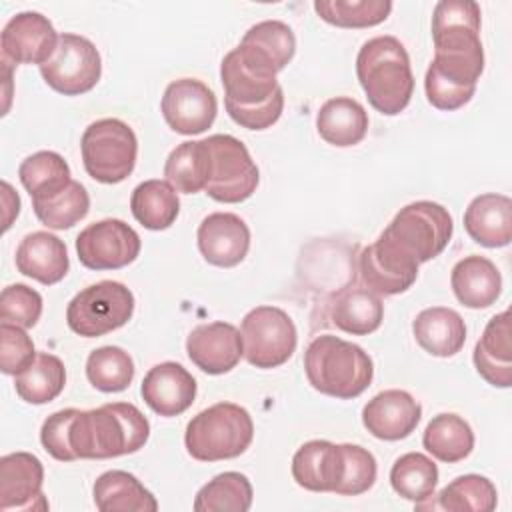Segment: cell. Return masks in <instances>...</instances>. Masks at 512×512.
<instances>
[{
	"mask_svg": "<svg viewBox=\"0 0 512 512\" xmlns=\"http://www.w3.org/2000/svg\"><path fill=\"white\" fill-rule=\"evenodd\" d=\"M148 436V418L130 402H110L92 410H58L40 428L44 450L60 462L134 454L144 448Z\"/></svg>",
	"mask_w": 512,
	"mask_h": 512,
	"instance_id": "cell-1",
	"label": "cell"
},
{
	"mask_svg": "<svg viewBox=\"0 0 512 512\" xmlns=\"http://www.w3.org/2000/svg\"><path fill=\"white\" fill-rule=\"evenodd\" d=\"M480 6L470 0H442L432 12V68L444 80L476 90L484 72Z\"/></svg>",
	"mask_w": 512,
	"mask_h": 512,
	"instance_id": "cell-2",
	"label": "cell"
},
{
	"mask_svg": "<svg viewBox=\"0 0 512 512\" xmlns=\"http://www.w3.org/2000/svg\"><path fill=\"white\" fill-rule=\"evenodd\" d=\"M358 82L374 110L400 114L412 98L414 74L404 44L394 36H376L362 44L356 56Z\"/></svg>",
	"mask_w": 512,
	"mask_h": 512,
	"instance_id": "cell-3",
	"label": "cell"
},
{
	"mask_svg": "<svg viewBox=\"0 0 512 512\" xmlns=\"http://www.w3.org/2000/svg\"><path fill=\"white\" fill-rule=\"evenodd\" d=\"M304 372L316 392L338 400H352L370 386L374 364L358 344L322 334L304 352Z\"/></svg>",
	"mask_w": 512,
	"mask_h": 512,
	"instance_id": "cell-4",
	"label": "cell"
},
{
	"mask_svg": "<svg viewBox=\"0 0 512 512\" xmlns=\"http://www.w3.org/2000/svg\"><path fill=\"white\" fill-rule=\"evenodd\" d=\"M254 438V422L246 408L234 402H218L198 412L186 426V452L198 462L238 458Z\"/></svg>",
	"mask_w": 512,
	"mask_h": 512,
	"instance_id": "cell-5",
	"label": "cell"
},
{
	"mask_svg": "<svg viewBox=\"0 0 512 512\" xmlns=\"http://www.w3.org/2000/svg\"><path fill=\"white\" fill-rule=\"evenodd\" d=\"M80 150L84 170L90 178L102 184H118L126 180L136 166L138 140L126 122L102 118L84 130Z\"/></svg>",
	"mask_w": 512,
	"mask_h": 512,
	"instance_id": "cell-6",
	"label": "cell"
},
{
	"mask_svg": "<svg viewBox=\"0 0 512 512\" xmlns=\"http://www.w3.org/2000/svg\"><path fill=\"white\" fill-rule=\"evenodd\" d=\"M452 232V216L442 204L418 200L400 208L382 234L418 264H424L444 252Z\"/></svg>",
	"mask_w": 512,
	"mask_h": 512,
	"instance_id": "cell-7",
	"label": "cell"
},
{
	"mask_svg": "<svg viewBox=\"0 0 512 512\" xmlns=\"http://www.w3.org/2000/svg\"><path fill=\"white\" fill-rule=\"evenodd\" d=\"M134 314V294L116 280H102L80 290L66 308V322L72 332L84 338H98L122 328Z\"/></svg>",
	"mask_w": 512,
	"mask_h": 512,
	"instance_id": "cell-8",
	"label": "cell"
},
{
	"mask_svg": "<svg viewBox=\"0 0 512 512\" xmlns=\"http://www.w3.org/2000/svg\"><path fill=\"white\" fill-rule=\"evenodd\" d=\"M206 140L210 152V178L204 192L222 204L248 200L260 182V172L242 140L230 134H212Z\"/></svg>",
	"mask_w": 512,
	"mask_h": 512,
	"instance_id": "cell-9",
	"label": "cell"
},
{
	"mask_svg": "<svg viewBox=\"0 0 512 512\" xmlns=\"http://www.w3.org/2000/svg\"><path fill=\"white\" fill-rule=\"evenodd\" d=\"M244 358L248 364L270 370L286 364L296 350L298 332L292 318L278 306H256L240 324Z\"/></svg>",
	"mask_w": 512,
	"mask_h": 512,
	"instance_id": "cell-10",
	"label": "cell"
},
{
	"mask_svg": "<svg viewBox=\"0 0 512 512\" xmlns=\"http://www.w3.org/2000/svg\"><path fill=\"white\" fill-rule=\"evenodd\" d=\"M276 74L278 68L262 50L240 42L220 64L224 100L240 106H258L280 88Z\"/></svg>",
	"mask_w": 512,
	"mask_h": 512,
	"instance_id": "cell-11",
	"label": "cell"
},
{
	"mask_svg": "<svg viewBox=\"0 0 512 512\" xmlns=\"http://www.w3.org/2000/svg\"><path fill=\"white\" fill-rule=\"evenodd\" d=\"M40 74L52 90L64 96L86 94L102 76L100 52L88 38L64 32L54 54L40 66Z\"/></svg>",
	"mask_w": 512,
	"mask_h": 512,
	"instance_id": "cell-12",
	"label": "cell"
},
{
	"mask_svg": "<svg viewBox=\"0 0 512 512\" xmlns=\"http://www.w3.org/2000/svg\"><path fill=\"white\" fill-rule=\"evenodd\" d=\"M142 242L132 226L118 218L88 224L76 238V252L88 270H118L132 264Z\"/></svg>",
	"mask_w": 512,
	"mask_h": 512,
	"instance_id": "cell-13",
	"label": "cell"
},
{
	"mask_svg": "<svg viewBox=\"0 0 512 512\" xmlns=\"http://www.w3.org/2000/svg\"><path fill=\"white\" fill-rule=\"evenodd\" d=\"M418 262L402 252L384 234L376 242L362 248L358 256V272L362 284L378 296H396L406 292L418 278Z\"/></svg>",
	"mask_w": 512,
	"mask_h": 512,
	"instance_id": "cell-14",
	"label": "cell"
},
{
	"mask_svg": "<svg viewBox=\"0 0 512 512\" xmlns=\"http://www.w3.org/2000/svg\"><path fill=\"white\" fill-rule=\"evenodd\" d=\"M166 124L184 136L206 132L218 114L216 94L196 78H180L166 86L162 102Z\"/></svg>",
	"mask_w": 512,
	"mask_h": 512,
	"instance_id": "cell-15",
	"label": "cell"
},
{
	"mask_svg": "<svg viewBox=\"0 0 512 512\" xmlns=\"http://www.w3.org/2000/svg\"><path fill=\"white\" fill-rule=\"evenodd\" d=\"M58 34L52 22L40 12H18L0 34L2 60L10 64L42 66L58 46Z\"/></svg>",
	"mask_w": 512,
	"mask_h": 512,
	"instance_id": "cell-16",
	"label": "cell"
},
{
	"mask_svg": "<svg viewBox=\"0 0 512 512\" xmlns=\"http://www.w3.org/2000/svg\"><path fill=\"white\" fill-rule=\"evenodd\" d=\"M186 354L206 374H226L244 356L240 330L230 322H208L192 328L186 338Z\"/></svg>",
	"mask_w": 512,
	"mask_h": 512,
	"instance_id": "cell-17",
	"label": "cell"
},
{
	"mask_svg": "<svg viewBox=\"0 0 512 512\" xmlns=\"http://www.w3.org/2000/svg\"><path fill=\"white\" fill-rule=\"evenodd\" d=\"M44 466L30 452L0 458V510H46L42 494Z\"/></svg>",
	"mask_w": 512,
	"mask_h": 512,
	"instance_id": "cell-18",
	"label": "cell"
},
{
	"mask_svg": "<svg viewBox=\"0 0 512 512\" xmlns=\"http://www.w3.org/2000/svg\"><path fill=\"white\" fill-rule=\"evenodd\" d=\"M202 258L218 268L238 266L250 250V228L232 212L208 214L196 232Z\"/></svg>",
	"mask_w": 512,
	"mask_h": 512,
	"instance_id": "cell-19",
	"label": "cell"
},
{
	"mask_svg": "<svg viewBox=\"0 0 512 512\" xmlns=\"http://www.w3.org/2000/svg\"><path fill=\"white\" fill-rule=\"evenodd\" d=\"M422 418L420 402L406 390L378 392L362 408L364 428L378 440H402L408 438Z\"/></svg>",
	"mask_w": 512,
	"mask_h": 512,
	"instance_id": "cell-20",
	"label": "cell"
},
{
	"mask_svg": "<svg viewBox=\"0 0 512 512\" xmlns=\"http://www.w3.org/2000/svg\"><path fill=\"white\" fill-rule=\"evenodd\" d=\"M194 376L178 362H160L152 366L140 386L142 400L158 416L172 418L186 412L196 398Z\"/></svg>",
	"mask_w": 512,
	"mask_h": 512,
	"instance_id": "cell-21",
	"label": "cell"
},
{
	"mask_svg": "<svg viewBox=\"0 0 512 512\" xmlns=\"http://www.w3.org/2000/svg\"><path fill=\"white\" fill-rule=\"evenodd\" d=\"M16 268L44 286L58 284L70 270L66 244L50 232H30L16 248Z\"/></svg>",
	"mask_w": 512,
	"mask_h": 512,
	"instance_id": "cell-22",
	"label": "cell"
},
{
	"mask_svg": "<svg viewBox=\"0 0 512 512\" xmlns=\"http://www.w3.org/2000/svg\"><path fill=\"white\" fill-rule=\"evenodd\" d=\"M510 312L492 316L474 346L476 372L496 388L512 386V336Z\"/></svg>",
	"mask_w": 512,
	"mask_h": 512,
	"instance_id": "cell-23",
	"label": "cell"
},
{
	"mask_svg": "<svg viewBox=\"0 0 512 512\" xmlns=\"http://www.w3.org/2000/svg\"><path fill=\"white\" fill-rule=\"evenodd\" d=\"M464 230L484 248H502L512 240V200L488 192L476 196L464 212Z\"/></svg>",
	"mask_w": 512,
	"mask_h": 512,
	"instance_id": "cell-24",
	"label": "cell"
},
{
	"mask_svg": "<svg viewBox=\"0 0 512 512\" xmlns=\"http://www.w3.org/2000/svg\"><path fill=\"white\" fill-rule=\"evenodd\" d=\"M294 482L310 492H334L342 478V448L328 440L304 442L292 458Z\"/></svg>",
	"mask_w": 512,
	"mask_h": 512,
	"instance_id": "cell-25",
	"label": "cell"
},
{
	"mask_svg": "<svg viewBox=\"0 0 512 512\" xmlns=\"http://www.w3.org/2000/svg\"><path fill=\"white\" fill-rule=\"evenodd\" d=\"M450 286L458 302L466 308H488L502 294V276L486 256H466L458 260L450 274Z\"/></svg>",
	"mask_w": 512,
	"mask_h": 512,
	"instance_id": "cell-26",
	"label": "cell"
},
{
	"mask_svg": "<svg viewBox=\"0 0 512 512\" xmlns=\"http://www.w3.org/2000/svg\"><path fill=\"white\" fill-rule=\"evenodd\" d=\"M418 346L438 358L454 356L466 342V324L462 316L446 306H432L418 312L412 322Z\"/></svg>",
	"mask_w": 512,
	"mask_h": 512,
	"instance_id": "cell-27",
	"label": "cell"
},
{
	"mask_svg": "<svg viewBox=\"0 0 512 512\" xmlns=\"http://www.w3.org/2000/svg\"><path fill=\"white\" fill-rule=\"evenodd\" d=\"M332 324L352 336H366L380 328L384 320L382 296L366 286L342 288L330 304Z\"/></svg>",
	"mask_w": 512,
	"mask_h": 512,
	"instance_id": "cell-28",
	"label": "cell"
},
{
	"mask_svg": "<svg viewBox=\"0 0 512 512\" xmlns=\"http://www.w3.org/2000/svg\"><path fill=\"white\" fill-rule=\"evenodd\" d=\"M316 130L320 138L332 146H356L368 132V112L354 98H330L316 114Z\"/></svg>",
	"mask_w": 512,
	"mask_h": 512,
	"instance_id": "cell-29",
	"label": "cell"
},
{
	"mask_svg": "<svg viewBox=\"0 0 512 512\" xmlns=\"http://www.w3.org/2000/svg\"><path fill=\"white\" fill-rule=\"evenodd\" d=\"M94 504L100 512H156L158 502L150 490L130 472L108 470L92 486Z\"/></svg>",
	"mask_w": 512,
	"mask_h": 512,
	"instance_id": "cell-30",
	"label": "cell"
},
{
	"mask_svg": "<svg viewBox=\"0 0 512 512\" xmlns=\"http://www.w3.org/2000/svg\"><path fill=\"white\" fill-rule=\"evenodd\" d=\"M422 444L436 460L456 464L470 456L474 448V432L462 416L442 412L428 422Z\"/></svg>",
	"mask_w": 512,
	"mask_h": 512,
	"instance_id": "cell-31",
	"label": "cell"
},
{
	"mask_svg": "<svg viewBox=\"0 0 512 512\" xmlns=\"http://www.w3.org/2000/svg\"><path fill=\"white\" fill-rule=\"evenodd\" d=\"M130 210L134 218L148 230L170 228L180 212L176 190L166 180H144L130 196Z\"/></svg>",
	"mask_w": 512,
	"mask_h": 512,
	"instance_id": "cell-32",
	"label": "cell"
},
{
	"mask_svg": "<svg viewBox=\"0 0 512 512\" xmlns=\"http://www.w3.org/2000/svg\"><path fill=\"white\" fill-rule=\"evenodd\" d=\"M496 504V486L486 476L464 474L444 486L436 496V502H418L416 510H426L432 506L448 512H492Z\"/></svg>",
	"mask_w": 512,
	"mask_h": 512,
	"instance_id": "cell-33",
	"label": "cell"
},
{
	"mask_svg": "<svg viewBox=\"0 0 512 512\" xmlns=\"http://www.w3.org/2000/svg\"><path fill=\"white\" fill-rule=\"evenodd\" d=\"M64 386V362L50 352H38L36 358L14 376L16 394L28 404H48L60 396Z\"/></svg>",
	"mask_w": 512,
	"mask_h": 512,
	"instance_id": "cell-34",
	"label": "cell"
},
{
	"mask_svg": "<svg viewBox=\"0 0 512 512\" xmlns=\"http://www.w3.org/2000/svg\"><path fill=\"white\" fill-rule=\"evenodd\" d=\"M164 176L176 192L196 194L204 190L210 178V152L206 140L178 144L166 158Z\"/></svg>",
	"mask_w": 512,
	"mask_h": 512,
	"instance_id": "cell-35",
	"label": "cell"
},
{
	"mask_svg": "<svg viewBox=\"0 0 512 512\" xmlns=\"http://www.w3.org/2000/svg\"><path fill=\"white\" fill-rule=\"evenodd\" d=\"M18 178L32 202L48 198L72 182L68 162L52 150H40L24 158L18 166Z\"/></svg>",
	"mask_w": 512,
	"mask_h": 512,
	"instance_id": "cell-36",
	"label": "cell"
},
{
	"mask_svg": "<svg viewBox=\"0 0 512 512\" xmlns=\"http://www.w3.org/2000/svg\"><path fill=\"white\" fill-rule=\"evenodd\" d=\"M390 484L398 496L414 504L434 496L438 466L422 452H408L396 458L390 470Z\"/></svg>",
	"mask_w": 512,
	"mask_h": 512,
	"instance_id": "cell-37",
	"label": "cell"
},
{
	"mask_svg": "<svg viewBox=\"0 0 512 512\" xmlns=\"http://www.w3.org/2000/svg\"><path fill=\"white\" fill-rule=\"evenodd\" d=\"M252 484L240 472H222L206 482L196 498V512H246L252 506Z\"/></svg>",
	"mask_w": 512,
	"mask_h": 512,
	"instance_id": "cell-38",
	"label": "cell"
},
{
	"mask_svg": "<svg viewBox=\"0 0 512 512\" xmlns=\"http://www.w3.org/2000/svg\"><path fill=\"white\" fill-rule=\"evenodd\" d=\"M36 218L52 230H66L86 218L90 210V196L86 188L72 180L56 194L32 202Z\"/></svg>",
	"mask_w": 512,
	"mask_h": 512,
	"instance_id": "cell-39",
	"label": "cell"
},
{
	"mask_svg": "<svg viewBox=\"0 0 512 512\" xmlns=\"http://www.w3.org/2000/svg\"><path fill=\"white\" fill-rule=\"evenodd\" d=\"M86 378L100 392H122L134 378V360L120 346H102L86 360Z\"/></svg>",
	"mask_w": 512,
	"mask_h": 512,
	"instance_id": "cell-40",
	"label": "cell"
},
{
	"mask_svg": "<svg viewBox=\"0 0 512 512\" xmlns=\"http://www.w3.org/2000/svg\"><path fill=\"white\" fill-rule=\"evenodd\" d=\"M316 14L338 28H370L382 24L390 12V0H316Z\"/></svg>",
	"mask_w": 512,
	"mask_h": 512,
	"instance_id": "cell-41",
	"label": "cell"
},
{
	"mask_svg": "<svg viewBox=\"0 0 512 512\" xmlns=\"http://www.w3.org/2000/svg\"><path fill=\"white\" fill-rule=\"evenodd\" d=\"M240 42L262 50L274 62L278 72L286 68L296 52V36L292 28L280 20H262L250 26Z\"/></svg>",
	"mask_w": 512,
	"mask_h": 512,
	"instance_id": "cell-42",
	"label": "cell"
},
{
	"mask_svg": "<svg viewBox=\"0 0 512 512\" xmlns=\"http://www.w3.org/2000/svg\"><path fill=\"white\" fill-rule=\"evenodd\" d=\"M342 448V478L334 494L358 496L368 492L376 482V458L370 450L358 444H340Z\"/></svg>",
	"mask_w": 512,
	"mask_h": 512,
	"instance_id": "cell-43",
	"label": "cell"
},
{
	"mask_svg": "<svg viewBox=\"0 0 512 512\" xmlns=\"http://www.w3.org/2000/svg\"><path fill=\"white\" fill-rule=\"evenodd\" d=\"M42 314V296L26 284H10L0 294V318L22 328H32Z\"/></svg>",
	"mask_w": 512,
	"mask_h": 512,
	"instance_id": "cell-44",
	"label": "cell"
},
{
	"mask_svg": "<svg viewBox=\"0 0 512 512\" xmlns=\"http://www.w3.org/2000/svg\"><path fill=\"white\" fill-rule=\"evenodd\" d=\"M36 358L34 342L26 328L2 322L0 324V368L4 374L16 376Z\"/></svg>",
	"mask_w": 512,
	"mask_h": 512,
	"instance_id": "cell-45",
	"label": "cell"
},
{
	"mask_svg": "<svg viewBox=\"0 0 512 512\" xmlns=\"http://www.w3.org/2000/svg\"><path fill=\"white\" fill-rule=\"evenodd\" d=\"M226 112L228 116L240 124L242 128L248 130H266L272 124L278 122V118L282 116L284 110V90L282 86L274 92V96H270L266 102L258 104V106H240L234 104L230 100H224Z\"/></svg>",
	"mask_w": 512,
	"mask_h": 512,
	"instance_id": "cell-46",
	"label": "cell"
},
{
	"mask_svg": "<svg viewBox=\"0 0 512 512\" xmlns=\"http://www.w3.org/2000/svg\"><path fill=\"white\" fill-rule=\"evenodd\" d=\"M424 90H426V100L434 108L444 110V112H452V110L462 108L464 104H468L472 100V96L476 92L472 88H462V86H456V84L444 80L432 68L426 70Z\"/></svg>",
	"mask_w": 512,
	"mask_h": 512,
	"instance_id": "cell-47",
	"label": "cell"
}]
</instances>
